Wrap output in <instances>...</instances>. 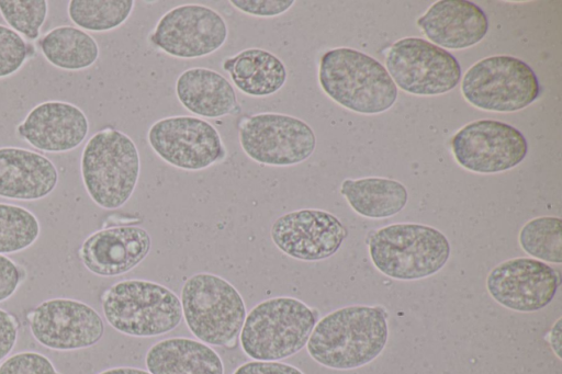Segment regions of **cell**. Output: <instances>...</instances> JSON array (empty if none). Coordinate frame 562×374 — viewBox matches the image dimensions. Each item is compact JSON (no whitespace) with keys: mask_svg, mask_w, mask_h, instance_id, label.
Returning a JSON list of instances; mask_svg holds the SVG:
<instances>
[{"mask_svg":"<svg viewBox=\"0 0 562 374\" xmlns=\"http://www.w3.org/2000/svg\"><path fill=\"white\" fill-rule=\"evenodd\" d=\"M182 318L201 342L234 347L247 308L238 290L224 277L209 272L194 273L181 288Z\"/></svg>","mask_w":562,"mask_h":374,"instance_id":"obj_7","label":"cell"},{"mask_svg":"<svg viewBox=\"0 0 562 374\" xmlns=\"http://www.w3.org/2000/svg\"><path fill=\"white\" fill-rule=\"evenodd\" d=\"M521 249L537 260L562 263V220L555 216H541L527 222L519 231Z\"/></svg>","mask_w":562,"mask_h":374,"instance_id":"obj_27","label":"cell"},{"mask_svg":"<svg viewBox=\"0 0 562 374\" xmlns=\"http://www.w3.org/2000/svg\"><path fill=\"white\" fill-rule=\"evenodd\" d=\"M294 0H231L232 4L238 11L258 18H274L288 12Z\"/></svg>","mask_w":562,"mask_h":374,"instance_id":"obj_32","label":"cell"},{"mask_svg":"<svg viewBox=\"0 0 562 374\" xmlns=\"http://www.w3.org/2000/svg\"><path fill=\"white\" fill-rule=\"evenodd\" d=\"M340 193L357 214L373 219L396 215L408 201L404 184L379 177L345 179Z\"/></svg>","mask_w":562,"mask_h":374,"instance_id":"obj_24","label":"cell"},{"mask_svg":"<svg viewBox=\"0 0 562 374\" xmlns=\"http://www.w3.org/2000/svg\"><path fill=\"white\" fill-rule=\"evenodd\" d=\"M175 90L180 104L200 118H220L237 107L233 84L213 69L193 67L182 71Z\"/></svg>","mask_w":562,"mask_h":374,"instance_id":"obj_21","label":"cell"},{"mask_svg":"<svg viewBox=\"0 0 562 374\" xmlns=\"http://www.w3.org/2000/svg\"><path fill=\"white\" fill-rule=\"evenodd\" d=\"M347 236L348 230L338 217L317 208L285 213L270 228L273 245L285 256L304 262L330 258Z\"/></svg>","mask_w":562,"mask_h":374,"instance_id":"obj_15","label":"cell"},{"mask_svg":"<svg viewBox=\"0 0 562 374\" xmlns=\"http://www.w3.org/2000/svg\"><path fill=\"white\" fill-rule=\"evenodd\" d=\"M560 282L559 272L546 262L533 258H515L490 271L486 290L503 307L519 313H532L553 301Z\"/></svg>","mask_w":562,"mask_h":374,"instance_id":"obj_16","label":"cell"},{"mask_svg":"<svg viewBox=\"0 0 562 374\" xmlns=\"http://www.w3.org/2000/svg\"><path fill=\"white\" fill-rule=\"evenodd\" d=\"M389 340L387 313L379 305H350L330 311L315 325L306 350L319 365L348 371L374 361Z\"/></svg>","mask_w":562,"mask_h":374,"instance_id":"obj_1","label":"cell"},{"mask_svg":"<svg viewBox=\"0 0 562 374\" xmlns=\"http://www.w3.org/2000/svg\"><path fill=\"white\" fill-rule=\"evenodd\" d=\"M102 311L116 331L153 338L175 330L182 320L181 302L169 287L148 280H122L104 291Z\"/></svg>","mask_w":562,"mask_h":374,"instance_id":"obj_6","label":"cell"},{"mask_svg":"<svg viewBox=\"0 0 562 374\" xmlns=\"http://www.w3.org/2000/svg\"><path fill=\"white\" fill-rule=\"evenodd\" d=\"M318 82L334 102L360 114L385 112L397 99V87L385 67L350 47L331 48L322 55Z\"/></svg>","mask_w":562,"mask_h":374,"instance_id":"obj_2","label":"cell"},{"mask_svg":"<svg viewBox=\"0 0 562 374\" xmlns=\"http://www.w3.org/2000/svg\"><path fill=\"white\" fill-rule=\"evenodd\" d=\"M373 265L382 274L416 281L439 272L448 262L451 247L438 229L414 223H398L373 231L368 241Z\"/></svg>","mask_w":562,"mask_h":374,"instance_id":"obj_5","label":"cell"},{"mask_svg":"<svg viewBox=\"0 0 562 374\" xmlns=\"http://www.w3.org/2000/svg\"><path fill=\"white\" fill-rule=\"evenodd\" d=\"M30 330L43 347L74 351L97 344L104 333L100 314L90 305L72 298H50L27 314Z\"/></svg>","mask_w":562,"mask_h":374,"instance_id":"obj_14","label":"cell"},{"mask_svg":"<svg viewBox=\"0 0 562 374\" xmlns=\"http://www.w3.org/2000/svg\"><path fill=\"white\" fill-rule=\"evenodd\" d=\"M25 279L26 272L21 265L0 254V303L9 299Z\"/></svg>","mask_w":562,"mask_h":374,"instance_id":"obj_33","label":"cell"},{"mask_svg":"<svg viewBox=\"0 0 562 374\" xmlns=\"http://www.w3.org/2000/svg\"><path fill=\"white\" fill-rule=\"evenodd\" d=\"M145 364L151 374H224L218 353L199 340L172 337L154 343Z\"/></svg>","mask_w":562,"mask_h":374,"instance_id":"obj_22","label":"cell"},{"mask_svg":"<svg viewBox=\"0 0 562 374\" xmlns=\"http://www.w3.org/2000/svg\"><path fill=\"white\" fill-rule=\"evenodd\" d=\"M238 138L247 157L270 167L302 163L316 148L313 128L303 120L283 113L262 112L244 118Z\"/></svg>","mask_w":562,"mask_h":374,"instance_id":"obj_9","label":"cell"},{"mask_svg":"<svg viewBox=\"0 0 562 374\" xmlns=\"http://www.w3.org/2000/svg\"><path fill=\"white\" fill-rule=\"evenodd\" d=\"M151 238L135 225L114 226L92 233L79 248V258L92 274L103 277L123 275L148 256Z\"/></svg>","mask_w":562,"mask_h":374,"instance_id":"obj_17","label":"cell"},{"mask_svg":"<svg viewBox=\"0 0 562 374\" xmlns=\"http://www.w3.org/2000/svg\"><path fill=\"white\" fill-rule=\"evenodd\" d=\"M38 46L49 64L70 71L91 67L100 55L97 41L83 30L70 25L48 31Z\"/></svg>","mask_w":562,"mask_h":374,"instance_id":"obj_25","label":"cell"},{"mask_svg":"<svg viewBox=\"0 0 562 374\" xmlns=\"http://www.w3.org/2000/svg\"><path fill=\"white\" fill-rule=\"evenodd\" d=\"M385 67L396 87L415 95L443 94L461 79L457 58L420 37L396 41L389 48Z\"/></svg>","mask_w":562,"mask_h":374,"instance_id":"obj_10","label":"cell"},{"mask_svg":"<svg viewBox=\"0 0 562 374\" xmlns=\"http://www.w3.org/2000/svg\"><path fill=\"white\" fill-rule=\"evenodd\" d=\"M227 37V23L216 10L200 3H187L167 11L156 23L148 41L169 56L195 59L218 50Z\"/></svg>","mask_w":562,"mask_h":374,"instance_id":"obj_12","label":"cell"},{"mask_svg":"<svg viewBox=\"0 0 562 374\" xmlns=\"http://www.w3.org/2000/svg\"><path fill=\"white\" fill-rule=\"evenodd\" d=\"M561 318L553 324L550 332H549V343L559 360H561V343H562V328H561Z\"/></svg>","mask_w":562,"mask_h":374,"instance_id":"obj_36","label":"cell"},{"mask_svg":"<svg viewBox=\"0 0 562 374\" xmlns=\"http://www.w3.org/2000/svg\"><path fill=\"white\" fill-rule=\"evenodd\" d=\"M457 162L475 173H498L518 166L528 143L514 126L496 120H477L460 128L450 141Z\"/></svg>","mask_w":562,"mask_h":374,"instance_id":"obj_13","label":"cell"},{"mask_svg":"<svg viewBox=\"0 0 562 374\" xmlns=\"http://www.w3.org/2000/svg\"><path fill=\"white\" fill-rule=\"evenodd\" d=\"M134 7L133 0H71L68 15L78 29L109 32L127 21Z\"/></svg>","mask_w":562,"mask_h":374,"instance_id":"obj_26","label":"cell"},{"mask_svg":"<svg viewBox=\"0 0 562 374\" xmlns=\"http://www.w3.org/2000/svg\"><path fill=\"white\" fill-rule=\"evenodd\" d=\"M19 332V322L9 311L0 308V361L13 350Z\"/></svg>","mask_w":562,"mask_h":374,"instance_id":"obj_35","label":"cell"},{"mask_svg":"<svg viewBox=\"0 0 562 374\" xmlns=\"http://www.w3.org/2000/svg\"><path fill=\"white\" fill-rule=\"evenodd\" d=\"M89 121L83 111L66 101L35 105L18 125L16 134L44 152H67L86 139Z\"/></svg>","mask_w":562,"mask_h":374,"instance_id":"obj_18","label":"cell"},{"mask_svg":"<svg viewBox=\"0 0 562 374\" xmlns=\"http://www.w3.org/2000/svg\"><path fill=\"white\" fill-rule=\"evenodd\" d=\"M223 69L241 93L254 98L277 93L288 79L283 61L263 48H246L227 57Z\"/></svg>","mask_w":562,"mask_h":374,"instance_id":"obj_23","label":"cell"},{"mask_svg":"<svg viewBox=\"0 0 562 374\" xmlns=\"http://www.w3.org/2000/svg\"><path fill=\"white\" fill-rule=\"evenodd\" d=\"M47 12L45 0H0V13L10 29L31 41L38 38Z\"/></svg>","mask_w":562,"mask_h":374,"instance_id":"obj_29","label":"cell"},{"mask_svg":"<svg viewBox=\"0 0 562 374\" xmlns=\"http://www.w3.org/2000/svg\"><path fill=\"white\" fill-rule=\"evenodd\" d=\"M0 374H60L44 354L33 351L19 352L0 364Z\"/></svg>","mask_w":562,"mask_h":374,"instance_id":"obj_31","label":"cell"},{"mask_svg":"<svg viewBox=\"0 0 562 374\" xmlns=\"http://www.w3.org/2000/svg\"><path fill=\"white\" fill-rule=\"evenodd\" d=\"M80 172L90 199L104 209L122 207L133 195L140 158L134 140L125 133L106 127L86 143Z\"/></svg>","mask_w":562,"mask_h":374,"instance_id":"obj_4","label":"cell"},{"mask_svg":"<svg viewBox=\"0 0 562 374\" xmlns=\"http://www.w3.org/2000/svg\"><path fill=\"white\" fill-rule=\"evenodd\" d=\"M99 374H151L148 371L133 366H116L104 370Z\"/></svg>","mask_w":562,"mask_h":374,"instance_id":"obj_37","label":"cell"},{"mask_svg":"<svg viewBox=\"0 0 562 374\" xmlns=\"http://www.w3.org/2000/svg\"><path fill=\"white\" fill-rule=\"evenodd\" d=\"M461 92L473 106L492 112H516L535 102L539 80L524 60L508 55L483 58L463 76Z\"/></svg>","mask_w":562,"mask_h":374,"instance_id":"obj_8","label":"cell"},{"mask_svg":"<svg viewBox=\"0 0 562 374\" xmlns=\"http://www.w3.org/2000/svg\"><path fill=\"white\" fill-rule=\"evenodd\" d=\"M58 182L55 165L44 155L20 147H0V197L36 201Z\"/></svg>","mask_w":562,"mask_h":374,"instance_id":"obj_20","label":"cell"},{"mask_svg":"<svg viewBox=\"0 0 562 374\" xmlns=\"http://www.w3.org/2000/svg\"><path fill=\"white\" fill-rule=\"evenodd\" d=\"M319 313L303 301L276 296L255 305L239 333L243 352L257 361H281L300 352L318 321Z\"/></svg>","mask_w":562,"mask_h":374,"instance_id":"obj_3","label":"cell"},{"mask_svg":"<svg viewBox=\"0 0 562 374\" xmlns=\"http://www.w3.org/2000/svg\"><path fill=\"white\" fill-rule=\"evenodd\" d=\"M30 48L24 38L0 24V78L15 73L26 61Z\"/></svg>","mask_w":562,"mask_h":374,"instance_id":"obj_30","label":"cell"},{"mask_svg":"<svg viewBox=\"0 0 562 374\" xmlns=\"http://www.w3.org/2000/svg\"><path fill=\"white\" fill-rule=\"evenodd\" d=\"M40 231V222L31 211L0 203V254L25 250L37 240Z\"/></svg>","mask_w":562,"mask_h":374,"instance_id":"obj_28","label":"cell"},{"mask_svg":"<svg viewBox=\"0 0 562 374\" xmlns=\"http://www.w3.org/2000/svg\"><path fill=\"white\" fill-rule=\"evenodd\" d=\"M233 374H304L299 367L279 361H249L239 365Z\"/></svg>","mask_w":562,"mask_h":374,"instance_id":"obj_34","label":"cell"},{"mask_svg":"<svg viewBox=\"0 0 562 374\" xmlns=\"http://www.w3.org/2000/svg\"><path fill=\"white\" fill-rule=\"evenodd\" d=\"M153 151L166 163L186 171H200L226 157L218 131L196 116L175 115L157 120L147 132Z\"/></svg>","mask_w":562,"mask_h":374,"instance_id":"obj_11","label":"cell"},{"mask_svg":"<svg viewBox=\"0 0 562 374\" xmlns=\"http://www.w3.org/2000/svg\"><path fill=\"white\" fill-rule=\"evenodd\" d=\"M416 24L430 43L447 49H464L481 42L488 31L485 12L468 0H440Z\"/></svg>","mask_w":562,"mask_h":374,"instance_id":"obj_19","label":"cell"}]
</instances>
